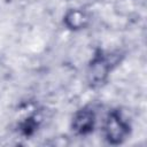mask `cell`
<instances>
[{
  "label": "cell",
  "mask_w": 147,
  "mask_h": 147,
  "mask_svg": "<svg viewBox=\"0 0 147 147\" xmlns=\"http://www.w3.org/2000/svg\"><path fill=\"white\" fill-rule=\"evenodd\" d=\"M75 126L77 131L86 132L91 130V126H93V114H91L87 110H84L79 115H77L75 119Z\"/></svg>",
  "instance_id": "cell-2"
},
{
  "label": "cell",
  "mask_w": 147,
  "mask_h": 147,
  "mask_svg": "<svg viewBox=\"0 0 147 147\" xmlns=\"http://www.w3.org/2000/svg\"><path fill=\"white\" fill-rule=\"evenodd\" d=\"M126 132V125L117 115H113L108 118L106 124V133L109 140L114 142H119L122 139H124Z\"/></svg>",
  "instance_id": "cell-1"
},
{
  "label": "cell",
  "mask_w": 147,
  "mask_h": 147,
  "mask_svg": "<svg viewBox=\"0 0 147 147\" xmlns=\"http://www.w3.org/2000/svg\"><path fill=\"white\" fill-rule=\"evenodd\" d=\"M107 65L103 61H98L96 63H94V65L92 67V79L94 82H102V79L105 78V76L107 75Z\"/></svg>",
  "instance_id": "cell-3"
}]
</instances>
